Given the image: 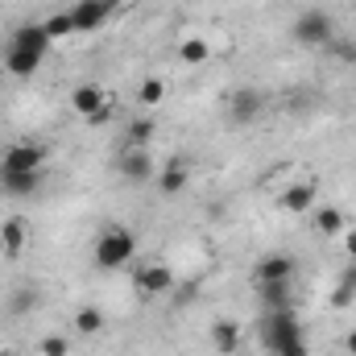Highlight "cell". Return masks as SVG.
Instances as JSON below:
<instances>
[{"label": "cell", "mask_w": 356, "mask_h": 356, "mask_svg": "<svg viewBox=\"0 0 356 356\" xmlns=\"http://www.w3.org/2000/svg\"><path fill=\"white\" fill-rule=\"evenodd\" d=\"M327 50H332V54H336L340 63H356V42H353V38H336V42H332Z\"/></svg>", "instance_id": "obj_25"}, {"label": "cell", "mask_w": 356, "mask_h": 356, "mask_svg": "<svg viewBox=\"0 0 356 356\" xmlns=\"http://www.w3.org/2000/svg\"><path fill=\"white\" fill-rule=\"evenodd\" d=\"M315 203H319V182L315 178H298L277 195V207L290 211V216H307V211H315Z\"/></svg>", "instance_id": "obj_7"}, {"label": "cell", "mask_w": 356, "mask_h": 356, "mask_svg": "<svg viewBox=\"0 0 356 356\" xmlns=\"http://www.w3.org/2000/svg\"><path fill=\"white\" fill-rule=\"evenodd\" d=\"M137 290L145 294V298H154V294H166L170 286H175V269L170 266H162V261H149V266H141L137 269Z\"/></svg>", "instance_id": "obj_11"}, {"label": "cell", "mask_w": 356, "mask_h": 356, "mask_svg": "<svg viewBox=\"0 0 356 356\" xmlns=\"http://www.w3.org/2000/svg\"><path fill=\"white\" fill-rule=\"evenodd\" d=\"M340 286L356 290V261H348V266H344V273H340Z\"/></svg>", "instance_id": "obj_27"}, {"label": "cell", "mask_w": 356, "mask_h": 356, "mask_svg": "<svg viewBox=\"0 0 356 356\" xmlns=\"http://www.w3.org/2000/svg\"><path fill=\"white\" fill-rule=\"evenodd\" d=\"M261 112H266V95L257 88H241L228 95V120L232 124H253V120H261Z\"/></svg>", "instance_id": "obj_9"}, {"label": "cell", "mask_w": 356, "mask_h": 356, "mask_svg": "<svg viewBox=\"0 0 356 356\" xmlns=\"http://www.w3.org/2000/svg\"><path fill=\"white\" fill-rule=\"evenodd\" d=\"M50 33H46V25L42 21H25V25H17L13 29V38H8V46H4V71L13 75V79H29V75H38V67H42V58L50 54Z\"/></svg>", "instance_id": "obj_1"}, {"label": "cell", "mask_w": 356, "mask_h": 356, "mask_svg": "<svg viewBox=\"0 0 356 356\" xmlns=\"http://www.w3.org/2000/svg\"><path fill=\"white\" fill-rule=\"evenodd\" d=\"M261 344L269 356H311L307 344V332L294 315V307H282V311H269L266 323H261Z\"/></svg>", "instance_id": "obj_2"}, {"label": "cell", "mask_w": 356, "mask_h": 356, "mask_svg": "<svg viewBox=\"0 0 356 356\" xmlns=\"http://www.w3.org/2000/svg\"><path fill=\"white\" fill-rule=\"evenodd\" d=\"M42 25H46L50 42H63V38H71V33H75V25H71V13H54V17H46Z\"/></svg>", "instance_id": "obj_23"}, {"label": "cell", "mask_w": 356, "mask_h": 356, "mask_svg": "<svg viewBox=\"0 0 356 356\" xmlns=\"http://www.w3.org/2000/svg\"><path fill=\"white\" fill-rule=\"evenodd\" d=\"M116 8H120V0H79V4H75V8H67V13H71L75 33H91V29H99Z\"/></svg>", "instance_id": "obj_8"}, {"label": "cell", "mask_w": 356, "mask_h": 356, "mask_svg": "<svg viewBox=\"0 0 356 356\" xmlns=\"http://www.w3.org/2000/svg\"><path fill=\"white\" fill-rule=\"evenodd\" d=\"M344 353H348V356H356V327L348 332V336H344Z\"/></svg>", "instance_id": "obj_30"}, {"label": "cell", "mask_w": 356, "mask_h": 356, "mask_svg": "<svg viewBox=\"0 0 356 356\" xmlns=\"http://www.w3.org/2000/svg\"><path fill=\"white\" fill-rule=\"evenodd\" d=\"M344 253L356 261V228H344Z\"/></svg>", "instance_id": "obj_29"}, {"label": "cell", "mask_w": 356, "mask_h": 356, "mask_svg": "<svg viewBox=\"0 0 356 356\" xmlns=\"http://www.w3.org/2000/svg\"><path fill=\"white\" fill-rule=\"evenodd\" d=\"M0 356H4V353H0Z\"/></svg>", "instance_id": "obj_31"}, {"label": "cell", "mask_w": 356, "mask_h": 356, "mask_svg": "<svg viewBox=\"0 0 356 356\" xmlns=\"http://www.w3.org/2000/svg\"><path fill=\"white\" fill-rule=\"evenodd\" d=\"M25 245H29V224H25L21 216H8V220L0 224V253H4V257H21Z\"/></svg>", "instance_id": "obj_12"}, {"label": "cell", "mask_w": 356, "mask_h": 356, "mask_svg": "<svg viewBox=\"0 0 356 356\" xmlns=\"http://www.w3.org/2000/svg\"><path fill=\"white\" fill-rule=\"evenodd\" d=\"M46 158H50V149H46V145H38V141H17V145H8V149H4V158H0V175L46 170Z\"/></svg>", "instance_id": "obj_5"}, {"label": "cell", "mask_w": 356, "mask_h": 356, "mask_svg": "<svg viewBox=\"0 0 356 356\" xmlns=\"http://www.w3.org/2000/svg\"><path fill=\"white\" fill-rule=\"evenodd\" d=\"M207 336H211V344H216V353H224V356H232L236 348H241V327H236L232 319H216Z\"/></svg>", "instance_id": "obj_17"}, {"label": "cell", "mask_w": 356, "mask_h": 356, "mask_svg": "<svg viewBox=\"0 0 356 356\" xmlns=\"http://www.w3.org/2000/svg\"><path fill=\"white\" fill-rule=\"evenodd\" d=\"M353 298H356V290H348V286H336V290H332V307H336V311H344Z\"/></svg>", "instance_id": "obj_26"}, {"label": "cell", "mask_w": 356, "mask_h": 356, "mask_svg": "<svg viewBox=\"0 0 356 356\" xmlns=\"http://www.w3.org/2000/svg\"><path fill=\"white\" fill-rule=\"evenodd\" d=\"M178 63H186V67L211 63V42H207V38H186V42H178Z\"/></svg>", "instance_id": "obj_19"}, {"label": "cell", "mask_w": 356, "mask_h": 356, "mask_svg": "<svg viewBox=\"0 0 356 356\" xmlns=\"http://www.w3.org/2000/svg\"><path fill=\"white\" fill-rule=\"evenodd\" d=\"M154 137H158V124H154V116L141 112V116L129 120V129H124V145H120V149H149Z\"/></svg>", "instance_id": "obj_14"}, {"label": "cell", "mask_w": 356, "mask_h": 356, "mask_svg": "<svg viewBox=\"0 0 356 356\" xmlns=\"http://www.w3.org/2000/svg\"><path fill=\"white\" fill-rule=\"evenodd\" d=\"M311 220H315V228H319V236H344V211L340 207H332V203H315V211H311Z\"/></svg>", "instance_id": "obj_15"}, {"label": "cell", "mask_w": 356, "mask_h": 356, "mask_svg": "<svg viewBox=\"0 0 356 356\" xmlns=\"http://www.w3.org/2000/svg\"><path fill=\"white\" fill-rule=\"evenodd\" d=\"M104 323H108V319H104L99 307H79V311H75V332H79V336H99Z\"/></svg>", "instance_id": "obj_22"}, {"label": "cell", "mask_w": 356, "mask_h": 356, "mask_svg": "<svg viewBox=\"0 0 356 356\" xmlns=\"http://www.w3.org/2000/svg\"><path fill=\"white\" fill-rule=\"evenodd\" d=\"M116 170H120L124 182L141 186V182H154V178H158V162H154L149 149H120V154H116Z\"/></svg>", "instance_id": "obj_6"}, {"label": "cell", "mask_w": 356, "mask_h": 356, "mask_svg": "<svg viewBox=\"0 0 356 356\" xmlns=\"http://www.w3.org/2000/svg\"><path fill=\"white\" fill-rule=\"evenodd\" d=\"M166 99V79H158V75H149L141 88H137V104H141V112H149V108H158Z\"/></svg>", "instance_id": "obj_21"}, {"label": "cell", "mask_w": 356, "mask_h": 356, "mask_svg": "<svg viewBox=\"0 0 356 356\" xmlns=\"http://www.w3.org/2000/svg\"><path fill=\"white\" fill-rule=\"evenodd\" d=\"M154 182H158V191H162V195H178V191L191 182V170H186V162H166V166L158 170Z\"/></svg>", "instance_id": "obj_18"}, {"label": "cell", "mask_w": 356, "mask_h": 356, "mask_svg": "<svg viewBox=\"0 0 356 356\" xmlns=\"http://www.w3.org/2000/svg\"><path fill=\"white\" fill-rule=\"evenodd\" d=\"M137 253V236L124 224H112L95 236V266L99 269H124Z\"/></svg>", "instance_id": "obj_4"}, {"label": "cell", "mask_w": 356, "mask_h": 356, "mask_svg": "<svg viewBox=\"0 0 356 356\" xmlns=\"http://www.w3.org/2000/svg\"><path fill=\"white\" fill-rule=\"evenodd\" d=\"M112 112H116V104H112V99H108V104H104V108H99V112H95V116H91L88 124H104V120H108V116H112Z\"/></svg>", "instance_id": "obj_28"}, {"label": "cell", "mask_w": 356, "mask_h": 356, "mask_svg": "<svg viewBox=\"0 0 356 356\" xmlns=\"http://www.w3.org/2000/svg\"><path fill=\"white\" fill-rule=\"evenodd\" d=\"M104 104H108V95L95 88V83H79V88L71 91V108H75L79 116H88V120L99 112V108H104Z\"/></svg>", "instance_id": "obj_16"}, {"label": "cell", "mask_w": 356, "mask_h": 356, "mask_svg": "<svg viewBox=\"0 0 356 356\" xmlns=\"http://www.w3.org/2000/svg\"><path fill=\"white\" fill-rule=\"evenodd\" d=\"M38 353L42 356H71V344H67V336H42Z\"/></svg>", "instance_id": "obj_24"}, {"label": "cell", "mask_w": 356, "mask_h": 356, "mask_svg": "<svg viewBox=\"0 0 356 356\" xmlns=\"http://www.w3.org/2000/svg\"><path fill=\"white\" fill-rule=\"evenodd\" d=\"M42 182H46V175H42V170H25V175H0V191H4L8 199H29V195H38V191H42Z\"/></svg>", "instance_id": "obj_13"}, {"label": "cell", "mask_w": 356, "mask_h": 356, "mask_svg": "<svg viewBox=\"0 0 356 356\" xmlns=\"http://www.w3.org/2000/svg\"><path fill=\"white\" fill-rule=\"evenodd\" d=\"M290 38L302 50H327L336 42V17L327 8H302L290 25Z\"/></svg>", "instance_id": "obj_3"}, {"label": "cell", "mask_w": 356, "mask_h": 356, "mask_svg": "<svg viewBox=\"0 0 356 356\" xmlns=\"http://www.w3.org/2000/svg\"><path fill=\"white\" fill-rule=\"evenodd\" d=\"M277 282H294V257L290 253H269L253 266V286H277Z\"/></svg>", "instance_id": "obj_10"}, {"label": "cell", "mask_w": 356, "mask_h": 356, "mask_svg": "<svg viewBox=\"0 0 356 356\" xmlns=\"http://www.w3.org/2000/svg\"><path fill=\"white\" fill-rule=\"evenodd\" d=\"M38 302H42V294L33 290V286H21V290H13L8 294V315H29V311H38Z\"/></svg>", "instance_id": "obj_20"}]
</instances>
